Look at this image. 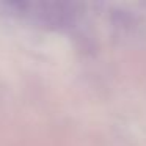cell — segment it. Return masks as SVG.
<instances>
[{
  "label": "cell",
  "instance_id": "1",
  "mask_svg": "<svg viewBox=\"0 0 146 146\" xmlns=\"http://www.w3.org/2000/svg\"><path fill=\"white\" fill-rule=\"evenodd\" d=\"M5 7L13 13L29 17L39 25L54 29L71 25L76 16L72 5L61 2H10L5 3Z\"/></svg>",
  "mask_w": 146,
  "mask_h": 146
}]
</instances>
